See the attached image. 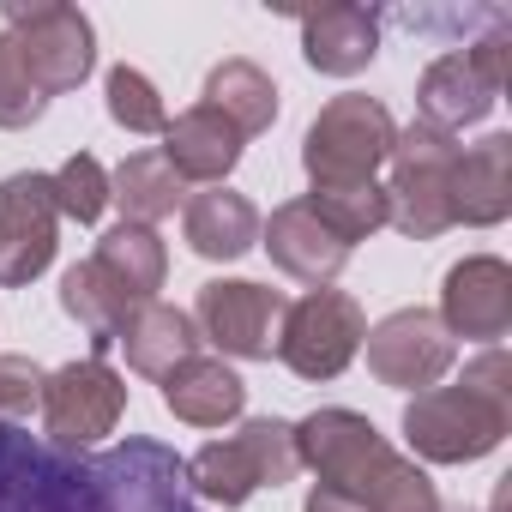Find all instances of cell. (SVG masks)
<instances>
[{"mask_svg":"<svg viewBox=\"0 0 512 512\" xmlns=\"http://www.w3.org/2000/svg\"><path fill=\"white\" fill-rule=\"evenodd\" d=\"M0 512H199L187 458L163 440L127 434L103 452L55 446L0 422Z\"/></svg>","mask_w":512,"mask_h":512,"instance_id":"6da1fadb","label":"cell"},{"mask_svg":"<svg viewBox=\"0 0 512 512\" xmlns=\"http://www.w3.org/2000/svg\"><path fill=\"white\" fill-rule=\"evenodd\" d=\"M296 458L338 494L362 500L368 512H440L428 470L386 446V434L362 410H314L296 428Z\"/></svg>","mask_w":512,"mask_h":512,"instance_id":"7a4b0ae2","label":"cell"},{"mask_svg":"<svg viewBox=\"0 0 512 512\" xmlns=\"http://www.w3.org/2000/svg\"><path fill=\"white\" fill-rule=\"evenodd\" d=\"M302 470L296 434L278 416H253L229 440H211L187 458V488L217 500V506H247L260 488H284Z\"/></svg>","mask_w":512,"mask_h":512,"instance_id":"3957f363","label":"cell"},{"mask_svg":"<svg viewBox=\"0 0 512 512\" xmlns=\"http://www.w3.org/2000/svg\"><path fill=\"white\" fill-rule=\"evenodd\" d=\"M392 145H398V121L386 115V103L350 91L314 115V127L302 139V169L314 187H356L386 169Z\"/></svg>","mask_w":512,"mask_h":512,"instance_id":"277c9868","label":"cell"},{"mask_svg":"<svg viewBox=\"0 0 512 512\" xmlns=\"http://www.w3.org/2000/svg\"><path fill=\"white\" fill-rule=\"evenodd\" d=\"M0 19H7V37L43 97L79 91L91 79L97 31L79 7H67V0H0Z\"/></svg>","mask_w":512,"mask_h":512,"instance_id":"5b68a950","label":"cell"},{"mask_svg":"<svg viewBox=\"0 0 512 512\" xmlns=\"http://www.w3.org/2000/svg\"><path fill=\"white\" fill-rule=\"evenodd\" d=\"M512 428V404L458 386H428L404 404V440L428 464H476L488 458Z\"/></svg>","mask_w":512,"mask_h":512,"instance_id":"8992f818","label":"cell"},{"mask_svg":"<svg viewBox=\"0 0 512 512\" xmlns=\"http://www.w3.org/2000/svg\"><path fill=\"white\" fill-rule=\"evenodd\" d=\"M458 139L410 121L392 145V181H386V223H398L410 241H434L452 229V169H458Z\"/></svg>","mask_w":512,"mask_h":512,"instance_id":"52a82bcc","label":"cell"},{"mask_svg":"<svg viewBox=\"0 0 512 512\" xmlns=\"http://www.w3.org/2000/svg\"><path fill=\"white\" fill-rule=\"evenodd\" d=\"M368 338V314L344 290H308L278 320V362L296 380H338Z\"/></svg>","mask_w":512,"mask_h":512,"instance_id":"ba28073f","label":"cell"},{"mask_svg":"<svg viewBox=\"0 0 512 512\" xmlns=\"http://www.w3.org/2000/svg\"><path fill=\"white\" fill-rule=\"evenodd\" d=\"M37 410H43V428H49L43 440L73 446V452H91L103 434L121 428V416H127V380L109 362L85 356V362H67V368H55L43 380Z\"/></svg>","mask_w":512,"mask_h":512,"instance_id":"9c48e42d","label":"cell"},{"mask_svg":"<svg viewBox=\"0 0 512 512\" xmlns=\"http://www.w3.org/2000/svg\"><path fill=\"white\" fill-rule=\"evenodd\" d=\"M284 308H290L284 290L247 284V278H211V284H199L193 326H199V344H217L223 356H241V362H260L278 350Z\"/></svg>","mask_w":512,"mask_h":512,"instance_id":"30bf717a","label":"cell"},{"mask_svg":"<svg viewBox=\"0 0 512 512\" xmlns=\"http://www.w3.org/2000/svg\"><path fill=\"white\" fill-rule=\"evenodd\" d=\"M55 229L61 211L49 175L25 169L0 181V290H25L55 266Z\"/></svg>","mask_w":512,"mask_h":512,"instance_id":"8fae6325","label":"cell"},{"mask_svg":"<svg viewBox=\"0 0 512 512\" xmlns=\"http://www.w3.org/2000/svg\"><path fill=\"white\" fill-rule=\"evenodd\" d=\"M362 350H368V374H374L380 386H398V392H428V386H440L446 368H452V356H458L452 332H446L428 308H398V314H386V320L362 338Z\"/></svg>","mask_w":512,"mask_h":512,"instance_id":"7c38bea8","label":"cell"},{"mask_svg":"<svg viewBox=\"0 0 512 512\" xmlns=\"http://www.w3.org/2000/svg\"><path fill=\"white\" fill-rule=\"evenodd\" d=\"M452 344L470 338V344H500L512 332V266L494 260V253H470L446 272V290H440V314H434Z\"/></svg>","mask_w":512,"mask_h":512,"instance_id":"4fadbf2b","label":"cell"},{"mask_svg":"<svg viewBox=\"0 0 512 512\" xmlns=\"http://www.w3.org/2000/svg\"><path fill=\"white\" fill-rule=\"evenodd\" d=\"M260 247L272 253V266L284 272V278H296V284H314V290H326L344 266H350V247L308 211V199H290V205H278L266 223H260Z\"/></svg>","mask_w":512,"mask_h":512,"instance_id":"5bb4252c","label":"cell"},{"mask_svg":"<svg viewBox=\"0 0 512 512\" xmlns=\"http://www.w3.org/2000/svg\"><path fill=\"white\" fill-rule=\"evenodd\" d=\"M500 91H506V85L488 79L470 49L440 55V61L422 73V85H416V121L434 127V133H464V127H476V121L500 103Z\"/></svg>","mask_w":512,"mask_h":512,"instance_id":"9a60e30c","label":"cell"},{"mask_svg":"<svg viewBox=\"0 0 512 512\" xmlns=\"http://www.w3.org/2000/svg\"><path fill=\"white\" fill-rule=\"evenodd\" d=\"M380 55V25L368 7H350V0H332L320 13H302V61L314 73L332 79H356L368 73Z\"/></svg>","mask_w":512,"mask_h":512,"instance_id":"2e32d148","label":"cell"},{"mask_svg":"<svg viewBox=\"0 0 512 512\" xmlns=\"http://www.w3.org/2000/svg\"><path fill=\"white\" fill-rule=\"evenodd\" d=\"M512 211V133H488L470 151H458L452 169V223L494 229Z\"/></svg>","mask_w":512,"mask_h":512,"instance_id":"e0dca14e","label":"cell"},{"mask_svg":"<svg viewBox=\"0 0 512 512\" xmlns=\"http://www.w3.org/2000/svg\"><path fill=\"white\" fill-rule=\"evenodd\" d=\"M241 133L217 115V109H205V103H193V109H181L169 127H163V163L181 175V181H205V187H223V175L241 163Z\"/></svg>","mask_w":512,"mask_h":512,"instance_id":"ac0fdd59","label":"cell"},{"mask_svg":"<svg viewBox=\"0 0 512 512\" xmlns=\"http://www.w3.org/2000/svg\"><path fill=\"white\" fill-rule=\"evenodd\" d=\"M163 410L193 428H223L247 410V386L223 356H187L163 374Z\"/></svg>","mask_w":512,"mask_h":512,"instance_id":"d6986e66","label":"cell"},{"mask_svg":"<svg viewBox=\"0 0 512 512\" xmlns=\"http://www.w3.org/2000/svg\"><path fill=\"white\" fill-rule=\"evenodd\" d=\"M181 235L199 260H241L247 247H260V211H253L247 193H229V187H205L181 205Z\"/></svg>","mask_w":512,"mask_h":512,"instance_id":"ffe728a7","label":"cell"},{"mask_svg":"<svg viewBox=\"0 0 512 512\" xmlns=\"http://www.w3.org/2000/svg\"><path fill=\"white\" fill-rule=\"evenodd\" d=\"M115 344L127 350V368L133 374L163 380L169 368H181L187 356H199V326H193V314H181L169 302H139L127 314V326H121Z\"/></svg>","mask_w":512,"mask_h":512,"instance_id":"44dd1931","label":"cell"},{"mask_svg":"<svg viewBox=\"0 0 512 512\" xmlns=\"http://www.w3.org/2000/svg\"><path fill=\"white\" fill-rule=\"evenodd\" d=\"M205 109H217L241 139L253 133H266L278 121V85L260 61H247V55H229L205 73Z\"/></svg>","mask_w":512,"mask_h":512,"instance_id":"7402d4cb","label":"cell"},{"mask_svg":"<svg viewBox=\"0 0 512 512\" xmlns=\"http://www.w3.org/2000/svg\"><path fill=\"white\" fill-rule=\"evenodd\" d=\"M109 205H121V223L157 229L163 217H175V205H187V181L163 163V151H133L109 175Z\"/></svg>","mask_w":512,"mask_h":512,"instance_id":"603a6c76","label":"cell"},{"mask_svg":"<svg viewBox=\"0 0 512 512\" xmlns=\"http://www.w3.org/2000/svg\"><path fill=\"white\" fill-rule=\"evenodd\" d=\"M91 260H97L133 302H157V290H163V278H169V247H163V235L145 229V223H115V229L97 241Z\"/></svg>","mask_w":512,"mask_h":512,"instance_id":"cb8c5ba5","label":"cell"},{"mask_svg":"<svg viewBox=\"0 0 512 512\" xmlns=\"http://www.w3.org/2000/svg\"><path fill=\"white\" fill-rule=\"evenodd\" d=\"M61 308L91 332V344H97V362H103V350L121 338V326H127V314L139 308L97 260H79V266H67V278H61Z\"/></svg>","mask_w":512,"mask_h":512,"instance_id":"d4e9b609","label":"cell"},{"mask_svg":"<svg viewBox=\"0 0 512 512\" xmlns=\"http://www.w3.org/2000/svg\"><path fill=\"white\" fill-rule=\"evenodd\" d=\"M308 211L344 241V247H356V241H368L374 229H386V187L380 181H356V187H314L308 193Z\"/></svg>","mask_w":512,"mask_h":512,"instance_id":"484cf974","label":"cell"},{"mask_svg":"<svg viewBox=\"0 0 512 512\" xmlns=\"http://www.w3.org/2000/svg\"><path fill=\"white\" fill-rule=\"evenodd\" d=\"M49 187H55V211L73 217V223H97V217L109 211V169H103L91 151L67 157V163L49 175Z\"/></svg>","mask_w":512,"mask_h":512,"instance_id":"4316f807","label":"cell"},{"mask_svg":"<svg viewBox=\"0 0 512 512\" xmlns=\"http://www.w3.org/2000/svg\"><path fill=\"white\" fill-rule=\"evenodd\" d=\"M109 121L115 127H127V133H163L169 127V109H163V97H157V85L139 73V67H109Z\"/></svg>","mask_w":512,"mask_h":512,"instance_id":"83f0119b","label":"cell"},{"mask_svg":"<svg viewBox=\"0 0 512 512\" xmlns=\"http://www.w3.org/2000/svg\"><path fill=\"white\" fill-rule=\"evenodd\" d=\"M43 109H49V97L31 85V73H25V61H19L13 37L0 31V127H7V133L37 127V121H43Z\"/></svg>","mask_w":512,"mask_h":512,"instance_id":"f1b7e54d","label":"cell"},{"mask_svg":"<svg viewBox=\"0 0 512 512\" xmlns=\"http://www.w3.org/2000/svg\"><path fill=\"white\" fill-rule=\"evenodd\" d=\"M43 368L31 356H0V416H25L43 398Z\"/></svg>","mask_w":512,"mask_h":512,"instance_id":"f546056e","label":"cell"},{"mask_svg":"<svg viewBox=\"0 0 512 512\" xmlns=\"http://www.w3.org/2000/svg\"><path fill=\"white\" fill-rule=\"evenodd\" d=\"M464 386H470V392H482V398L512 404V356H506V350H482V356L464 368Z\"/></svg>","mask_w":512,"mask_h":512,"instance_id":"4dcf8cb0","label":"cell"},{"mask_svg":"<svg viewBox=\"0 0 512 512\" xmlns=\"http://www.w3.org/2000/svg\"><path fill=\"white\" fill-rule=\"evenodd\" d=\"M302 512H368V506H362V500H350V494H338V488H326V482H320V488H314V494H308V506H302Z\"/></svg>","mask_w":512,"mask_h":512,"instance_id":"1f68e13d","label":"cell"}]
</instances>
